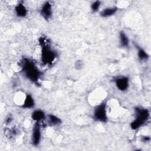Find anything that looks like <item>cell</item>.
<instances>
[{
    "label": "cell",
    "instance_id": "cell-1",
    "mask_svg": "<svg viewBox=\"0 0 151 151\" xmlns=\"http://www.w3.org/2000/svg\"><path fill=\"white\" fill-rule=\"evenodd\" d=\"M21 71L25 77L32 83L39 85V80L42 73L36 65L35 63L28 58H22L19 63Z\"/></svg>",
    "mask_w": 151,
    "mask_h": 151
},
{
    "label": "cell",
    "instance_id": "cell-2",
    "mask_svg": "<svg viewBox=\"0 0 151 151\" xmlns=\"http://www.w3.org/2000/svg\"><path fill=\"white\" fill-rule=\"evenodd\" d=\"M40 44L41 47V60L45 65H51L57 57V53L51 47L48 38L41 36L39 39Z\"/></svg>",
    "mask_w": 151,
    "mask_h": 151
},
{
    "label": "cell",
    "instance_id": "cell-3",
    "mask_svg": "<svg viewBox=\"0 0 151 151\" xmlns=\"http://www.w3.org/2000/svg\"><path fill=\"white\" fill-rule=\"evenodd\" d=\"M134 119L130 123V127L132 130H136L146 124L150 118L149 110L142 107H136L134 108Z\"/></svg>",
    "mask_w": 151,
    "mask_h": 151
},
{
    "label": "cell",
    "instance_id": "cell-4",
    "mask_svg": "<svg viewBox=\"0 0 151 151\" xmlns=\"http://www.w3.org/2000/svg\"><path fill=\"white\" fill-rule=\"evenodd\" d=\"M106 102L103 101L96 106L93 111V117L95 121L102 123H106L108 120Z\"/></svg>",
    "mask_w": 151,
    "mask_h": 151
},
{
    "label": "cell",
    "instance_id": "cell-5",
    "mask_svg": "<svg viewBox=\"0 0 151 151\" xmlns=\"http://www.w3.org/2000/svg\"><path fill=\"white\" fill-rule=\"evenodd\" d=\"M113 80L119 90L121 91H125L129 88V79L127 76H117L114 77Z\"/></svg>",
    "mask_w": 151,
    "mask_h": 151
},
{
    "label": "cell",
    "instance_id": "cell-6",
    "mask_svg": "<svg viewBox=\"0 0 151 151\" xmlns=\"http://www.w3.org/2000/svg\"><path fill=\"white\" fill-rule=\"evenodd\" d=\"M41 139V126L39 123H35L32 130L31 143L32 145L37 146L40 145Z\"/></svg>",
    "mask_w": 151,
    "mask_h": 151
},
{
    "label": "cell",
    "instance_id": "cell-7",
    "mask_svg": "<svg viewBox=\"0 0 151 151\" xmlns=\"http://www.w3.org/2000/svg\"><path fill=\"white\" fill-rule=\"evenodd\" d=\"M40 14L41 17L48 21L50 19L52 15V7L50 2L45 1L40 8Z\"/></svg>",
    "mask_w": 151,
    "mask_h": 151
},
{
    "label": "cell",
    "instance_id": "cell-8",
    "mask_svg": "<svg viewBox=\"0 0 151 151\" xmlns=\"http://www.w3.org/2000/svg\"><path fill=\"white\" fill-rule=\"evenodd\" d=\"M15 13L18 17L24 18L27 15L28 10L22 2H19L15 6Z\"/></svg>",
    "mask_w": 151,
    "mask_h": 151
},
{
    "label": "cell",
    "instance_id": "cell-9",
    "mask_svg": "<svg viewBox=\"0 0 151 151\" xmlns=\"http://www.w3.org/2000/svg\"><path fill=\"white\" fill-rule=\"evenodd\" d=\"M31 119L35 122V123L42 122L46 119V115L44 111L40 109L35 110L32 112Z\"/></svg>",
    "mask_w": 151,
    "mask_h": 151
},
{
    "label": "cell",
    "instance_id": "cell-10",
    "mask_svg": "<svg viewBox=\"0 0 151 151\" xmlns=\"http://www.w3.org/2000/svg\"><path fill=\"white\" fill-rule=\"evenodd\" d=\"M134 45L137 50V57H138L139 61H147L149 58V55L147 53V52L143 48H142L140 46H139L138 44H137L136 43H134Z\"/></svg>",
    "mask_w": 151,
    "mask_h": 151
},
{
    "label": "cell",
    "instance_id": "cell-11",
    "mask_svg": "<svg viewBox=\"0 0 151 151\" xmlns=\"http://www.w3.org/2000/svg\"><path fill=\"white\" fill-rule=\"evenodd\" d=\"M34 106H35V101L32 96L30 94H26L25 98L24 99L23 104L21 106V107L25 109H30L33 108Z\"/></svg>",
    "mask_w": 151,
    "mask_h": 151
},
{
    "label": "cell",
    "instance_id": "cell-12",
    "mask_svg": "<svg viewBox=\"0 0 151 151\" xmlns=\"http://www.w3.org/2000/svg\"><path fill=\"white\" fill-rule=\"evenodd\" d=\"M118 11V8L116 6L107 7L103 9L100 13V15L103 18L110 17L114 15Z\"/></svg>",
    "mask_w": 151,
    "mask_h": 151
},
{
    "label": "cell",
    "instance_id": "cell-13",
    "mask_svg": "<svg viewBox=\"0 0 151 151\" xmlns=\"http://www.w3.org/2000/svg\"><path fill=\"white\" fill-rule=\"evenodd\" d=\"M47 122L50 126H57L61 124L62 123V120L60 118L52 114L47 115Z\"/></svg>",
    "mask_w": 151,
    "mask_h": 151
},
{
    "label": "cell",
    "instance_id": "cell-14",
    "mask_svg": "<svg viewBox=\"0 0 151 151\" xmlns=\"http://www.w3.org/2000/svg\"><path fill=\"white\" fill-rule=\"evenodd\" d=\"M119 41H120V45L121 47L123 48H129V39L126 35V34L123 31H121L119 32Z\"/></svg>",
    "mask_w": 151,
    "mask_h": 151
},
{
    "label": "cell",
    "instance_id": "cell-15",
    "mask_svg": "<svg viewBox=\"0 0 151 151\" xmlns=\"http://www.w3.org/2000/svg\"><path fill=\"white\" fill-rule=\"evenodd\" d=\"M101 5V2L100 1H96L91 3V9L93 12H96L99 11Z\"/></svg>",
    "mask_w": 151,
    "mask_h": 151
},
{
    "label": "cell",
    "instance_id": "cell-16",
    "mask_svg": "<svg viewBox=\"0 0 151 151\" xmlns=\"http://www.w3.org/2000/svg\"><path fill=\"white\" fill-rule=\"evenodd\" d=\"M12 120H13V119H12V117L11 115H8V116L6 117V119H5V124H9V123H11L12 122Z\"/></svg>",
    "mask_w": 151,
    "mask_h": 151
},
{
    "label": "cell",
    "instance_id": "cell-17",
    "mask_svg": "<svg viewBox=\"0 0 151 151\" xmlns=\"http://www.w3.org/2000/svg\"><path fill=\"white\" fill-rule=\"evenodd\" d=\"M141 140L143 142H148L150 140V136H145L142 137Z\"/></svg>",
    "mask_w": 151,
    "mask_h": 151
}]
</instances>
